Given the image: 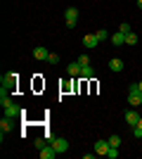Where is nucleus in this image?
<instances>
[{"label": "nucleus", "instance_id": "bb28decb", "mask_svg": "<svg viewBox=\"0 0 142 159\" xmlns=\"http://www.w3.org/2000/svg\"><path fill=\"white\" fill-rule=\"evenodd\" d=\"M137 126H140V128H142V116H140V121H137Z\"/></svg>", "mask_w": 142, "mask_h": 159}, {"label": "nucleus", "instance_id": "9b49d317", "mask_svg": "<svg viewBox=\"0 0 142 159\" xmlns=\"http://www.w3.org/2000/svg\"><path fill=\"white\" fill-rule=\"evenodd\" d=\"M0 105H2V109L12 105V98H10V90H7V88H0Z\"/></svg>", "mask_w": 142, "mask_h": 159}, {"label": "nucleus", "instance_id": "0eeeda50", "mask_svg": "<svg viewBox=\"0 0 142 159\" xmlns=\"http://www.w3.org/2000/svg\"><path fill=\"white\" fill-rule=\"evenodd\" d=\"M38 154H41V159H54L59 152H57V150H54L52 145H45V147H43V150H41Z\"/></svg>", "mask_w": 142, "mask_h": 159}, {"label": "nucleus", "instance_id": "4468645a", "mask_svg": "<svg viewBox=\"0 0 142 159\" xmlns=\"http://www.w3.org/2000/svg\"><path fill=\"white\" fill-rule=\"evenodd\" d=\"M111 43H114L116 48H118V45H126V33H123V31H116L114 36H111Z\"/></svg>", "mask_w": 142, "mask_h": 159}, {"label": "nucleus", "instance_id": "393cba45", "mask_svg": "<svg viewBox=\"0 0 142 159\" xmlns=\"http://www.w3.org/2000/svg\"><path fill=\"white\" fill-rule=\"evenodd\" d=\"M36 147H38V150H43V147H45V140L38 138V140H36Z\"/></svg>", "mask_w": 142, "mask_h": 159}, {"label": "nucleus", "instance_id": "a878e982", "mask_svg": "<svg viewBox=\"0 0 142 159\" xmlns=\"http://www.w3.org/2000/svg\"><path fill=\"white\" fill-rule=\"evenodd\" d=\"M137 7H140V10H142V0H137Z\"/></svg>", "mask_w": 142, "mask_h": 159}, {"label": "nucleus", "instance_id": "f3484780", "mask_svg": "<svg viewBox=\"0 0 142 159\" xmlns=\"http://www.w3.org/2000/svg\"><path fill=\"white\" fill-rule=\"evenodd\" d=\"M126 45H137V33H126Z\"/></svg>", "mask_w": 142, "mask_h": 159}, {"label": "nucleus", "instance_id": "f257e3e1", "mask_svg": "<svg viewBox=\"0 0 142 159\" xmlns=\"http://www.w3.org/2000/svg\"><path fill=\"white\" fill-rule=\"evenodd\" d=\"M128 105L130 107H140L142 105V90H140V86L137 83H130V88H128Z\"/></svg>", "mask_w": 142, "mask_h": 159}, {"label": "nucleus", "instance_id": "b1692460", "mask_svg": "<svg viewBox=\"0 0 142 159\" xmlns=\"http://www.w3.org/2000/svg\"><path fill=\"white\" fill-rule=\"evenodd\" d=\"M133 135H135V138H142V128L140 126H133Z\"/></svg>", "mask_w": 142, "mask_h": 159}, {"label": "nucleus", "instance_id": "412c9836", "mask_svg": "<svg viewBox=\"0 0 142 159\" xmlns=\"http://www.w3.org/2000/svg\"><path fill=\"white\" fill-rule=\"evenodd\" d=\"M107 157H109V159H116V157H118V147H109Z\"/></svg>", "mask_w": 142, "mask_h": 159}, {"label": "nucleus", "instance_id": "ddd939ff", "mask_svg": "<svg viewBox=\"0 0 142 159\" xmlns=\"http://www.w3.org/2000/svg\"><path fill=\"white\" fill-rule=\"evenodd\" d=\"M95 76V69L90 64H85V66H81V76H78V79H83V81H90Z\"/></svg>", "mask_w": 142, "mask_h": 159}, {"label": "nucleus", "instance_id": "2eb2a0df", "mask_svg": "<svg viewBox=\"0 0 142 159\" xmlns=\"http://www.w3.org/2000/svg\"><path fill=\"white\" fill-rule=\"evenodd\" d=\"M19 114H21V109H19L17 105H14V102H12L10 107H5V116H10V119H14V116H19Z\"/></svg>", "mask_w": 142, "mask_h": 159}, {"label": "nucleus", "instance_id": "a211bd4d", "mask_svg": "<svg viewBox=\"0 0 142 159\" xmlns=\"http://www.w3.org/2000/svg\"><path fill=\"white\" fill-rule=\"evenodd\" d=\"M95 33H97L100 43H102V40H107V38H109V31H107V29H100V31H95Z\"/></svg>", "mask_w": 142, "mask_h": 159}, {"label": "nucleus", "instance_id": "1a4fd4ad", "mask_svg": "<svg viewBox=\"0 0 142 159\" xmlns=\"http://www.w3.org/2000/svg\"><path fill=\"white\" fill-rule=\"evenodd\" d=\"M137 121H140V114H137L135 109H128V112H126V124H128V126H137Z\"/></svg>", "mask_w": 142, "mask_h": 159}, {"label": "nucleus", "instance_id": "6ab92c4d", "mask_svg": "<svg viewBox=\"0 0 142 159\" xmlns=\"http://www.w3.org/2000/svg\"><path fill=\"white\" fill-rule=\"evenodd\" d=\"M109 140V145H111V147H118V145H121V138H118V135H111V138H107Z\"/></svg>", "mask_w": 142, "mask_h": 159}, {"label": "nucleus", "instance_id": "f03ea898", "mask_svg": "<svg viewBox=\"0 0 142 159\" xmlns=\"http://www.w3.org/2000/svg\"><path fill=\"white\" fill-rule=\"evenodd\" d=\"M0 83H2V88H7V90H12V88H17V83H19V74H17V71L2 74V79H0Z\"/></svg>", "mask_w": 142, "mask_h": 159}, {"label": "nucleus", "instance_id": "dca6fc26", "mask_svg": "<svg viewBox=\"0 0 142 159\" xmlns=\"http://www.w3.org/2000/svg\"><path fill=\"white\" fill-rule=\"evenodd\" d=\"M0 131H2V133L12 131V119H10V116H5V119L0 121Z\"/></svg>", "mask_w": 142, "mask_h": 159}, {"label": "nucleus", "instance_id": "c85d7f7f", "mask_svg": "<svg viewBox=\"0 0 142 159\" xmlns=\"http://www.w3.org/2000/svg\"><path fill=\"white\" fill-rule=\"evenodd\" d=\"M140 17H142V14H140Z\"/></svg>", "mask_w": 142, "mask_h": 159}, {"label": "nucleus", "instance_id": "423d86ee", "mask_svg": "<svg viewBox=\"0 0 142 159\" xmlns=\"http://www.w3.org/2000/svg\"><path fill=\"white\" fill-rule=\"evenodd\" d=\"M83 45L88 48V50L97 48V45H100V38H97V33H88V36H83Z\"/></svg>", "mask_w": 142, "mask_h": 159}, {"label": "nucleus", "instance_id": "6e6552de", "mask_svg": "<svg viewBox=\"0 0 142 159\" xmlns=\"http://www.w3.org/2000/svg\"><path fill=\"white\" fill-rule=\"evenodd\" d=\"M67 74L71 76V79H78V76H81V64H78V62H71V64H67Z\"/></svg>", "mask_w": 142, "mask_h": 159}, {"label": "nucleus", "instance_id": "7ed1b4c3", "mask_svg": "<svg viewBox=\"0 0 142 159\" xmlns=\"http://www.w3.org/2000/svg\"><path fill=\"white\" fill-rule=\"evenodd\" d=\"M64 19H67V26L74 29L78 24V7H69L67 12H64Z\"/></svg>", "mask_w": 142, "mask_h": 159}, {"label": "nucleus", "instance_id": "9d476101", "mask_svg": "<svg viewBox=\"0 0 142 159\" xmlns=\"http://www.w3.org/2000/svg\"><path fill=\"white\" fill-rule=\"evenodd\" d=\"M123 60H118V57H114V60H109V71H114V74H118V71H123Z\"/></svg>", "mask_w": 142, "mask_h": 159}, {"label": "nucleus", "instance_id": "20e7f679", "mask_svg": "<svg viewBox=\"0 0 142 159\" xmlns=\"http://www.w3.org/2000/svg\"><path fill=\"white\" fill-rule=\"evenodd\" d=\"M50 145H52L59 154H64V152L69 150V140H64V138H52V140H50Z\"/></svg>", "mask_w": 142, "mask_h": 159}, {"label": "nucleus", "instance_id": "cd10ccee", "mask_svg": "<svg viewBox=\"0 0 142 159\" xmlns=\"http://www.w3.org/2000/svg\"><path fill=\"white\" fill-rule=\"evenodd\" d=\"M137 86H140V90H142V79H140V83H137Z\"/></svg>", "mask_w": 142, "mask_h": 159}, {"label": "nucleus", "instance_id": "4be33fe9", "mask_svg": "<svg viewBox=\"0 0 142 159\" xmlns=\"http://www.w3.org/2000/svg\"><path fill=\"white\" fill-rule=\"evenodd\" d=\"M78 64H81V66L90 64V57H88V55H81V57H78Z\"/></svg>", "mask_w": 142, "mask_h": 159}, {"label": "nucleus", "instance_id": "5701e85b", "mask_svg": "<svg viewBox=\"0 0 142 159\" xmlns=\"http://www.w3.org/2000/svg\"><path fill=\"white\" fill-rule=\"evenodd\" d=\"M118 31H123V33H130L133 29H130V24H121V26H118Z\"/></svg>", "mask_w": 142, "mask_h": 159}, {"label": "nucleus", "instance_id": "aec40b11", "mask_svg": "<svg viewBox=\"0 0 142 159\" xmlns=\"http://www.w3.org/2000/svg\"><path fill=\"white\" fill-rule=\"evenodd\" d=\"M47 62H50V64H59V55H57V52H50Z\"/></svg>", "mask_w": 142, "mask_h": 159}, {"label": "nucleus", "instance_id": "39448f33", "mask_svg": "<svg viewBox=\"0 0 142 159\" xmlns=\"http://www.w3.org/2000/svg\"><path fill=\"white\" fill-rule=\"evenodd\" d=\"M109 140H97V143H95V154H97V157H102V154H104V157H107V152H109Z\"/></svg>", "mask_w": 142, "mask_h": 159}, {"label": "nucleus", "instance_id": "f8f14e48", "mask_svg": "<svg viewBox=\"0 0 142 159\" xmlns=\"http://www.w3.org/2000/svg\"><path fill=\"white\" fill-rule=\"evenodd\" d=\"M33 57L43 62V60H47V57H50V50H45L43 45H38V48H33Z\"/></svg>", "mask_w": 142, "mask_h": 159}]
</instances>
